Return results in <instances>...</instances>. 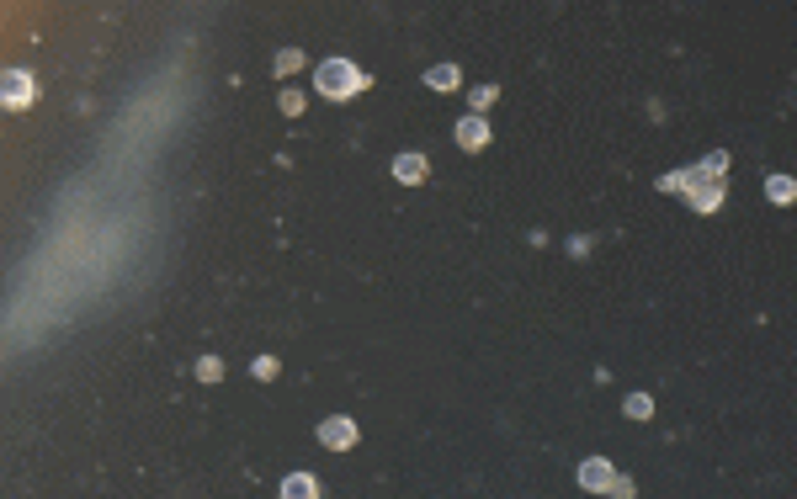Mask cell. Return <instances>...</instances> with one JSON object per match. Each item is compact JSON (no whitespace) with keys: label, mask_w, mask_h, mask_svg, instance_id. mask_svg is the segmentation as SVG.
Here are the masks:
<instances>
[{"label":"cell","mask_w":797,"mask_h":499,"mask_svg":"<svg viewBox=\"0 0 797 499\" xmlns=\"http://www.w3.org/2000/svg\"><path fill=\"white\" fill-rule=\"evenodd\" d=\"M654 186H660L665 197H686V202H692V213H718V207H723V181H718L702 160H697L692 170H670V175H660Z\"/></svg>","instance_id":"obj_1"},{"label":"cell","mask_w":797,"mask_h":499,"mask_svg":"<svg viewBox=\"0 0 797 499\" xmlns=\"http://www.w3.org/2000/svg\"><path fill=\"white\" fill-rule=\"evenodd\" d=\"M367 85H372V74H362L351 58H324V64L314 69V90L330 96V101H356Z\"/></svg>","instance_id":"obj_2"},{"label":"cell","mask_w":797,"mask_h":499,"mask_svg":"<svg viewBox=\"0 0 797 499\" xmlns=\"http://www.w3.org/2000/svg\"><path fill=\"white\" fill-rule=\"evenodd\" d=\"M37 101V80L27 74V69H5V80H0V106L5 112H27Z\"/></svg>","instance_id":"obj_3"},{"label":"cell","mask_w":797,"mask_h":499,"mask_svg":"<svg viewBox=\"0 0 797 499\" xmlns=\"http://www.w3.org/2000/svg\"><path fill=\"white\" fill-rule=\"evenodd\" d=\"M319 447H330V452H351L356 447V420H346V415H330V420H319Z\"/></svg>","instance_id":"obj_4"},{"label":"cell","mask_w":797,"mask_h":499,"mask_svg":"<svg viewBox=\"0 0 797 499\" xmlns=\"http://www.w3.org/2000/svg\"><path fill=\"white\" fill-rule=\"evenodd\" d=\"M617 479H622V473H617L606 457H585V463H580V489H585V495H612Z\"/></svg>","instance_id":"obj_5"},{"label":"cell","mask_w":797,"mask_h":499,"mask_svg":"<svg viewBox=\"0 0 797 499\" xmlns=\"http://www.w3.org/2000/svg\"><path fill=\"white\" fill-rule=\"evenodd\" d=\"M452 138H457V149H468V154H479L484 144H489V117H457V128H452Z\"/></svg>","instance_id":"obj_6"},{"label":"cell","mask_w":797,"mask_h":499,"mask_svg":"<svg viewBox=\"0 0 797 499\" xmlns=\"http://www.w3.org/2000/svg\"><path fill=\"white\" fill-rule=\"evenodd\" d=\"M426 175H431L426 154H394V181H404V186H420Z\"/></svg>","instance_id":"obj_7"},{"label":"cell","mask_w":797,"mask_h":499,"mask_svg":"<svg viewBox=\"0 0 797 499\" xmlns=\"http://www.w3.org/2000/svg\"><path fill=\"white\" fill-rule=\"evenodd\" d=\"M282 499H319L314 473H287V479H282Z\"/></svg>","instance_id":"obj_8"},{"label":"cell","mask_w":797,"mask_h":499,"mask_svg":"<svg viewBox=\"0 0 797 499\" xmlns=\"http://www.w3.org/2000/svg\"><path fill=\"white\" fill-rule=\"evenodd\" d=\"M426 85H431V90H457L463 74H457V64H431V69H426Z\"/></svg>","instance_id":"obj_9"},{"label":"cell","mask_w":797,"mask_h":499,"mask_svg":"<svg viewBox=\"0 0 797 499\" xmlns=\"http://www.w3.org/2000/svg\"><path fill=\"white\" fill-rule=\"evenodd\" d=\"M766 197H771L777 207H793V202H797V181H793V175H771V181H766Z\"/></svg>","instance_id":"obj_10"},{"label":"cell","mask_w":797,"mask_h":499,"mask_svg":"<svg viewBox=\"0 0 797 499\" xmlns=\"http://www.w3.org/2000/svg\"><path fill=\"white\" fill-rule=\"evenodd\" d=\"M271 69H277V74H298V69H303V53H298V48H277Z\"/></svg>","instance_id":"obj_11"},{"label":"cell","mask_w":797,"mask_h":499,"mask_svg":"<svg viewBox=\"0 0 797 499\" xmlns=\"http://www.w3.org/2000/svg\"><path fill=\"white\" fill-rule=\"evenodd\" d=\"M622 409H628V420H649V415H654V399H649V394H628Z\"/></svg>","instance_id":"obj_12"},{"label":"cell","mask_w":797,"mask_h":499,"mask_svg":"<svg viewBox=\"0 0 797 499\" xmlns=\"http://www.w3.org/2000/svg\"><path fill=\"white\" fill-rule=\"evenodd\" d=\"M495 96H500V85H473V96H468V101H473V112L484 117V106H495Z\"/></svg>","instance_id":"obj_13"},{"label":"cell","mask_w":797,"mask_h":499,"mask_svg":"<svg viewBox=\"0 0 797 499\" xmlns=\"http://www.w3.org/2000/svg\"><path fill=\"white\" fill-rule=\"evenodd\" d=\"M277 106H282V117H303V96H298V90H287V85H282Z\"/></svg>","instance_id":"obj_14"},{"label":"cell","mask_w":797,"mask_h":499,"mask_svg":"<svg viewBox=\"0 0 797 499\" xmlns=\"http://www.w3.org/2000/svg\"><path fill=\"white\" fill-rule=\"evenodd\" d=\"M197 378H202V383H218V378H223V362H218V356H202V362H197Z\"/></svg>","instance_id":"obj_15"},{"label":"cell","mask_w":797,"mask_h":499,"mask_svg":"<svg viewBox=\"0 0 797 499\" xmlns=\"http://www.w3.org/2000/svg\"><path fill=\"white\" fill-rule=\"evenodd\" d=\"M250 372H255L261 383H271V378H277L282 367H277V356H255V367H250Z\"/></svg>","instance_id":"obj_16"},{"label":"cell","mask_w":797,"mask_h":499,"mask_svg":"<svg viewBox=\"0 0 797 499\" xmlns=\"http://www.w3.org/2000/svg\"><path fill=\"white\" fill-rule=\"evenodd\" d=\"M633 495H638V489H633V479H617V484H612V495H606V499H633Z\"/></svg>","instance_id":"obj_17"}]
</instances>
